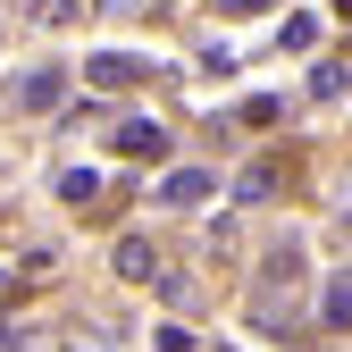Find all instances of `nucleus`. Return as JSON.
<instances>
[{"label":"nucleus","instance_id":"obj_1","mask_svg":"<svg viewBox=\"0 0 352 352\" xmlns=\"http://www.w3.org/2000/svg\"><path fill=\"white\" fill-rule=\"evenodd\" d=\"M160 67L151 59H126V51H93L84 59V84H93V93H126V84H151Z\"/></svg>","mask_w":352,"mask_h":352},{"label":"nucleus","instance_id":"obj_2","mask_svg":"<svg viewBox=\"0 0 352 352\" xmlns=\"http://www.w3.org/2000/svg\"><path fill=\"white\" fill-rule=\"evenodd\" d=\"M109 151H118V160H168V135H160L151 118H126L118 135H109Z\"/></svg>","mask_w":352,"mask_h":352},{"label":"nucleus","instance_id":"obj_3","mask_svg":"<svg viewBox=\"0 0 352 352\" xmlns=\"http://www.w3.org/2000/svg\"><path fill=\"white\" fill-rule=\"evenodd\" d=\"M109 260H118V277H126V285H151V277H160V252H151L143 235H126V243H118Z\"/></svg>","mask_w":352,"mask_h":352},{"label":"nucleus","instance_id":"obj_4","mask_svg":"<svg viewBox=\"0 0 352 352\" xmlns=\"http://www.w3.org/2000/svg\"><path fill=\"white\" fill-rule=\"evenodd\" d=\"M59 93H67V76H59V67H34V76L17 84V109H59Z\"/></svg>","mask_w":352,"mask_h":352},{"label":"nucleus","instance_id":"obj_5","mask_svg":"<svg viewBox=\"0 0 352 352\" xmlns=\"http://www.w3.org/2000/svg\"><path fill=\"white\" fill-rule=\"evenodd\" d=\"M160 193H168V201H210V176H201V168H176Z\"/></svg>","mask_w":352,"mask_h":352},{"label":"nucleus","instance_id":"obj_6","mask_svg":"<svg viewBox=\"0 0 352 352\" xmlns=\"http://www.w3.org/2000/svg\"><path fill=\"white\" fill-rule=\"evenodd\" d=\"M319 311H327V327H336V336H344V319H352V294H344V269H336V277H327V294H319Z\"/></svg>","mask_w":352,"mask_h":352},{"label":"nucleus","instance_id":"obj_7","mask_svg":"<svg viewBox=\"0 0 352 352\" xmlns=\"http://www.w3.org/2000/svg\"><path fill=\"white\" fill-rule=\"evenodd\" d=\"M59 193H67V201H101V176H93V168H67Z\"/></svg>","mask_w":352,"mask_h":352},{"label":"nucleus","instance_id":"obj_8","mask_svg":"<svg viewBox=\"0 0 352 352\" xmlns=\"http://www.w3.org/2000/svg\"><path fill=\"white\" fill-rule=\"evenodd\" d=\"M311 93H319V101H336V93H344V59H327V67L311 76Z\"/></svg>","mask_w":352,"mask_h":352},{"label":"nucleus","instance_id":"obj_9","mask_svg":"<svg viewBox=\"0 0 352 352\" xmlns=\"http://www.w3.org/2000/svg\"><path fill=\"white\" fill-rule=\"evenodd\" d=\"M76 9H84V0H34V17H42V25H59V17H76Z\"/></svg>","mask_w":352,"mask_h":352},{"label":"nucleus","instance_id":"obj_10","mask_svg":"<svg viewBox=\"0 0 352 352\" xmlns=\"http://www.w3.org/2000/svg\"><path fill=\"white\" fill-rule=\"evenodd\" d=\"M227 17H260V9H277V0H218Z\"/></svg>","mask_w":352,"mask_h":352},{"label":"nucleus","instance_id":"obj_11","mask_svg":"<svg viewBox=\"0 0 352 352\" xmlns=\"http://www.w3.org/2000/svg\"><path fill=\"white\" fill-rule=\"evenodd\" d=\"M93 9H109V17H126V9H135V0H93Z\"/></svg>","mask_w":352,"mask_h":352}]
</instances>
